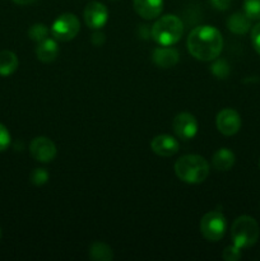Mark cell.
Segmentation results:
<instances>
[{"label": "cell", "mask_w": 260, "mask_h": 261, "mask_svg": "<svg viewBox=\"0 0 260 261\" xmlns=\"http://www.w3.org/2000/svg\"><path fill=\"white\" fill-rule=\"evenodd\" d=\"M188 50L196 60H216L223 50V37L216 27L199 25L189 33Z\"/></svg>", "instance_id": "obj_1"}, {"label": "cell", "mask_w": 260, "mask_h": 261, "mask_svg": "<svg viewBox=\"0 0 260 261\" xmlns=\"http://www.w3.org/2000/svg\"><path fill=\"white\" fill-rule=\"evenodd\" d=\"M175 173L183 182L196 185L206 180L209 175V163L201 155L186 154L175 163Z\"/></svg>", "instance_id": "obj_2"}, {"label": "cell", "mask_w": 260, "mask_h": 261, "mask_svg": "<svg viewBox=\"0 0 260 261\" xmlns=\"http://www.w3.org/2000/svg\"><path fill=\"white\" fill-rule=\"evenodd\" d=\"M183 32V22H181L180 18L173 14L161 17L153 24L152 31H150L153 40L161 46L175 45L176 42L180 41Z\"/></svg>", "instance_id": "obj_3"}, {"label": "cell", "mask_w": 260, "mask_h": 261, "mask_svg": "<svg viewBox=\"0 0 260 261\" xmlns=\"http://www.w3.org/2000/svg\"><path fill=\"white\" fill-rule=\"evenodd\" d=\"M259 224L249 216H241L231 227V239L240 249L251 247L259 239Z\"/></svg>", "instance_id": "obj_4"}, {"label": "cell", "mask_w": 260, "mask_h": 261, "mask_svg": "<svg viewBox=\"0 0 260 261\" xmlns=\"http://www.w3.org/2000/svg\"><path fill=\"white\" fill-rule=\"evenodd\" d=\"M227 222L223 213L216 211L209 212L200 221V233L208 241L217 242L226 233Z\"/></svg>", "instance_id": "obj_5"}, {"label": "cell", "mask_w": 260, "mask_h": 261, "mask_svg": "<svg viewBox=\"0 0 260 261\" xmlns=\"http://www.w3.org/2000/svg\"><path fill=\"white\" fill-rule=\"evenodd\" d=\"M81 30V23L73 13H64L55 19L51 25V35L61 42L71 41Z\"/></svg>", "instance_id": "obj_6"}, {"label": "cell", "mask_w": 260, "mask_h": 261, "mask_svg": "<svg viewBox=\"0 0 260 261\" xmlns=\"http://www.w3.org/2000/svg\"><path fill=\"white\" fill-rule=\"evenodd\" d=\"M216 125L221 134L226 135V137H232V135L237 134L241 127V117L236 110L224 109L217 115Z\"/></svg>", "instance_id": "obj_7"}, {"label": "cell", "mask_w": 260, "mask_h": 261, "mask_svg": "<svg viewBox=\"0 0 260 261\" xmlns=\"http://www.w3.org/2000/svg\"><path fill=\"white\" fill-rule=\"evenodd\" d=\"M30 152L38 162L48 163L56 157V145L48 138L37 137L31 142Z\"/></svg>", "instance_id": "obj_8"}, {"label": "cell", "mask_w": 260, "mask_h": 261, "mask_svg": "<svg viewBox=\"0 0 260 261\" xmlns=\"http://www.w3.org/2000/svg\"><path fill=\"white\" fill-rule=\"evenodd\" d=\"M173 132L180 139L190 140L198 133V121L195 116L189 112H181L173 119Z\"/></svg>", "instance_id": "obj_9"}, {"label": "cell", "mask_w": 260, "mask_h": 261, "mask_svg": "<svg viewBox=\"0 0 260 261\" xmlns=\"http://www.w3.org/2000/svg\"><path fill=\"white\" fill-rule=\"evenodd\" d=\"M109 19V10L102 3L92 2L84 9V20L86 24L92 30H99L103 27Z\"/></svg>", "instance_id": "obj_10"}, {"label": "cell", "mask_w": 260, "mask_h": 261, "mask_svg": "<svg viewBox=\"0 0 260 261\" xmlns=\"http://www.w3.org/2000/svg\"><path fill=\"white\" fill-rule=\"evenodd\" d=\"M150 148L160 157H172L178 152L180 144L171 135L162 134L153 138L152 142H150Z\"/></svg>", "instance_id": "obj_11"}, {"label": "cell", "mask_w": 260, "mask_h": 261, "mask_svg": "<svg viewBox=\"0 0 260 261\" xmlns=\"http://www.w3.org/2000/svg\"><path fill=\"white\" fill-rule=\"evenodd\" d=\"M178 53L177 50L168 46H162V47H157L152 54V60L153 63L157 66L163 69L172 68L177 64L178 61Z\"/></svg>", "instance_id": "obj_12"}, {"label": "cell", "mask_w": 260, "mask_h": 261, "mask_svg": "<svg viewBox=\"0 0 260 261\" xmlns=\"http://www.w3.org/2000/svg\"><path fill=\"white\" fill-rule=\"evenodd\" d=\"M134 9L144 19H154L162 13L163 0H134Z\"/></svg>", "instance_id": "obj_13"}, {"label": "cell", "mask_w": 260, "mask_h": 261, "mask_svg": "<svg viewBox=\"0 0 260 261\" xmlns=\"http://www.w3.org/2000/svg\"><path fill=\"white\" fill-rule=\"evenodd\" d=\"M59 55V46L54 38H45L38 42L36 47V56L42 63H53Z\"/></svg>", "instance_id": "obj_14"}, {"label": "cell", "mask_w": 260, "mask_h": 261, "mask_svg": "<svg viewBox=\"0 0 260 261\" xmlns=\"http://www.w3.org/2000/svg\"><path fill=\"white\" fill-rule=\"evenodd\" d=\"M235 161L236 157L232 150H229L228 148H221L214 153L212 165L217 171H228L233 167Z\"/></svg>", "instance_id": "obj_15"}, {"label": "cell", "mask_w": 260, "mask_h": 261, "mask_svg": "<svg viewBox=\"0 0 260 261\" xmlns=\"http://www.w3.org/2000/svg\"><path fill=\"white\" fill-rule=\"evenodd\" d=\"M227 27L236 35H244L251 27V19L245 13H235L227 20Z\"/></svg>", "instance_id": "obj_16"}, {"label": "cell", "mask_w": 260, "mask_h": 261, "mask_svg": "<svg viewBox=\"0 0 260 261\" xmlns=\"http://www.w3.org/2000/svg\"><path fill=\"white\" fill-rule=\"evenodd\" d=\"M18 65H19V61H18L17 55L13 51H0V75H12L18 69Z\"/></svg>", "instance_id": "obj_17"}, {"label": "cell", "mask_w": 260, "mask_h": 261, "mask_svg": "<svg viewBox=\"0 0 260 261\" xmlns=\"http://www.w3.org/2000/svg\"><path fill=\"white\" fill-rule=\"evenodd\" d=\"M89 257L94 261H111L114 259V252L111 247L105 242L96 241L89 246Z\"/></svg>", "instance_id": "obj_18"}, {"label": "cell", "mask_w": 260, "mask_h": 261, "mask_svg": "<svg viewBox=\"0 0 260 261\" xmlns=\"http://www.w3.org/2000/svg\"><path fill=\"white\" fill-rule=\"evenodd\" d=\"M48 35V28L47 25L42 24V23H36L32 27L28 30V36H30L31 40L36 41V42H41L45 38H47Z\"/></svg>", "instance_id": "obj_19"}, {"label": "cell", "mask_w": 260, "mask_h": 261, "mask_svg": "<svg viewBox=\"0 0 260 261\" xmlns=\"http://www.w3.org/2000/svg\"><path fill=\"white\" fill-rule=\"evenodd\" d=\"M244 13L251 20H259L260 0H244Z\"/></svg>", "instance_id": "obj_20"}, {"label": "cell", "mask_w": 260, "mask_h": 261, "mask_svg": "<svg viewBox=\"0 0 260 261\" xmlns=\"http://www.w3.org/2000/svg\"><path fill=\"white\" fill-rule=\"evenodd\" d=\"M48 177H50V175H48V172L45 168H35V170L31 172L30 178L31 182L35 186H42L47 182Z\"/></svg>", "instance_id": "obj_21"}, {"label": "cell", "mask_w": 260, "mask_h": 261, "mask_svg": "<svg viewBox=\"0 0 260 261\" xmlns=\"http://www.w3.org/2000/svg\"><path fill=\"white\" fill-rule=\"evenodd\" d=\"M211 71L219 79H224L229 74V66L224 60H217L212 65Z\"/></svg>", "instance_id": "obj_22"}, {"label": "cell", "mask_w": 260, "mask_h": 261, "mask_svg": "<svg viewBox=\"0 0 260 261\" xmlns=\"http://www.w3.org/2000/svg\"><path fill=\"white\" fill-rule=\"evenodd\" d=\"M241 249L237 247L236 245L227 246L226 249L223 250V254H222V257L226 261H237L241 259Z\"/></svg>", "instance_id": "obj_23"}, {"label": "cell", "mask_w": 260, "mask_h": 261, "mask_svg": "<svg viewBox=\"0 0 260 261\" xmlns=\"http://www.w3.org/2000/svg\"><path fill=\"white\" fill-rule=\"evenodd\" d=\"M12 138H10V133L7 127L3 124H0V152H4L9 148Z\"/></svg>", "instance_id": "obj_24"}, {"label": "cell", "mask_w": 260, "mask_h": 261, "mask_svg": "<svg viewBox=\"0 0 260 261\" xmlns=\"http://www.w3.org/2000/svg\"><path fill=\"white\" fill-rule=\"evenodd\" d=\"M251 43L255 51L260 55V22L252 27L251 31Z\"/></svg>", "instance_id": "obj_25"}, {"label": "cell", "mask_w": 260, "mask_h": 261, "mask_svg": "<svg viewBox=\"0 0 260 261\" xmlns=\"http://www.w3.org/2000/svg\"><path fill=\"white\" fill-rule=\"evenodd\" d=\"M211 4L218 10H227L231 5L232 0H209Z\"/></svg>", "instance_id": "obj_26"}, {"label": "cell", "mask_w": 260, "mask_h": 261, "mask_svg": "<svg viewBox=\"0 0 260 261\" xmlns=\"http://www.w3.org/2000/svg\"><path fill=\"white\" fill-rule=\"evenodd\" d=\"M92 42L96 46H101L105 42V35L102 32H96L92 36Z\"/></svg>", "instance_id": "obj_27"}, {"label": "cell", "mask_w": 260, "mask_h": 261, "mask_svg": "<svg viewBox=\"0 0 260 261\" xmlns=\"http://www.w3.org/2000/svg\"><path fill=\"white\" fill-rule=\"evenodd\" d=\"M13 2L18 5H30L32 3H35L36 0H13Z\"/></svg>", "instance_id": "obj_28"}, {"label": "cell", "mask_w": 260, "mask_h": 261, "mask_svg": "<svg viewBox=\"0 0 260 261\" xmlns=\"http://www.w3.org/2000/svg\"><path fill=\"white\" fill-rule=\"evenodd\" d=\"M0 239H2V228H0Z\"/></svg>", "instance_id": "obj_29"}, {"label": "cell", "mask_w": 260, "mask_h": 261, "mask_svg": "<svg viewBox=\"0 0 260 261\" xmlns=\"http://www.w3.org/2000/svg\"><path fill=\"white\" fill-rule=\"evenodd\" d=\"M259 168H260V162H259Z\"/></svg>", "instance_id": "obj_30"}]
</instances>
